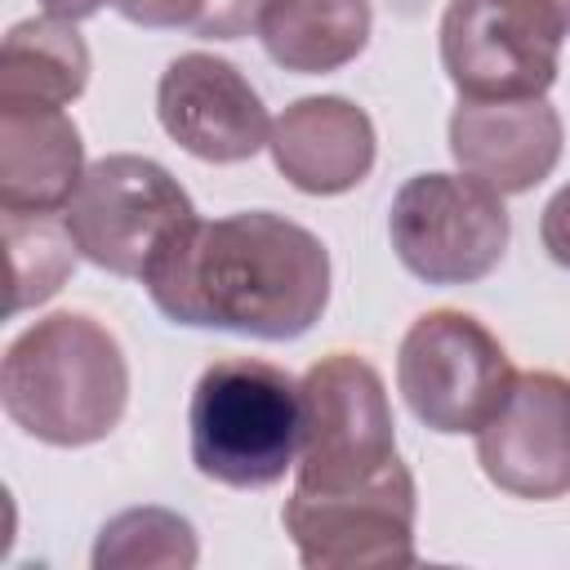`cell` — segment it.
<instances>
[{"instance_id":"obj_24","label":"cell","mask_w":570,"mask_h":570,"mask_svg":"<svg viewBox=\"0 0 570 570\" xmlns=\"http://www.w3.org/2000/svg\"><path fill=\"white\" fill-rule=\"evenodd\" d=\"M557 9H561V13H566V18H570V0H557Z\"/></svg>"},{"instance_id":"obj_3","label":"cell","mask_w":570,"mask_h":570,"mask_svg":"<svg viewBox=\"0 0 570 570\" xmlns=\"http://www.w3.org/2000/svg\"><path fill=\"white\" fill-rule=\"evenodd\" d=\"M187 445L200 476L232 490H267L294 463L303 445V392L298 383L258 356L214 361L187 405Z\"/></svg>"},{"instance_id":"obj_11","label":"cell","mask_w":570,"mask_h":570,"mask_svg":"<svg viewBox=\"0 0 570 570\" xmlns=\"http://www.w3.org/2000/svg\"><path fill=\"white\" fill-rule=\"evenodd\" d=\"M156 116L187 156L209 165H240L272 138V116L258 89L227 58H214L205 49L178 53L160 71Z\"/></svg>"},{"instance_id":"obj_2","label":"cell","mask_w":570,"mask_h":570,"mask_svg":"<svg viewBox=\"0 0 570 570\" xmlns=\"http://www.w3.org/2000/svg\"><path fill=\"white\" fill-rule=\"evenodd\" d=\"M0 401L4 414L45 445H94L116 432L129 405L125 347L102 321L53 312L9 343Z\"/></svg>"},{"instance_id":"obj_10","label":"cell","mask_w":570,"mask_h":570,"mask_svg":"<svg viewBox=\"0 0 570 570\" xmlns=\"http://www.w3.org/2000/svg\"><path fill=\"white\" fill-rule=\"evenodd\" d=\"M476 463L512 499L570 494V379L525 370L476 428Z\"/></svg>"},{"instance_id":"obj_19","label":"cell","mask_w":570,"mask_h":570,"mask_svg":"<svg viewBox=\"0 0 570 570\" xmlns=\"http://www.w3.org/2000/svg\"><path fill=\"white\" fill-rule=\"evenodd\" d=\"M209 0H111V9L134 27H196Z\"/></svg>"},{"instance_id":"obj_15","label":"cell","mask_w":570,"mask_h":570,"mask_svg":"<svg viewBox=\"0 0 570 570\" xmlns=\"http://www.w3.org/2000/svg\"><path fill=\"white\" fill-rule=\"evenodd\" d=\"M370 0H267L254 36L276 67L294 76H325L370 45Z\"/></svg>"},{"instance_id":"obj_22","label":"cell","mask_w":570,"mask_h":570,"mask_svg":"<svg viewBox=\"0 0 570 570\" xmlns=\"http://www.w3.org/2000/svg\"><path fill=\"white\" fill-rule=\"evenodd\" d=\"M49 18H62V22H80V18H94L107 0H36Z\"/></svg>"},{"instance_id":"obj_4","label":"cell","mask_w":570,"mask_h":570,"mask_svg":"<svg viewBox=\"0 0 570 570\" xmlns=\"http://www.w3.org/2000/svg\"><path fill=\"white\" fill-rule=\"evenodd\" d=\"M62 218L94 267L142 281L147 267L196 223V205L160 160L116 151L85 169Z\"/></svg>"},{"instance_id":"obj_7","label":"cell","mask_w":570,"mask_h":570,"mask_svg":"<svg viewBox=\"0 0 570 570\" xmlns=\"http://www.w3.org/2000/svg\"><path fill=\"white\" fill-rule=\"evenodd\" d=\"M570 18L557 0H450L441 67L459 98H543L561 67Z\"/></svg>"},{"instance_id":"obj_8","label":"cell","mask_w":570,"mask_h":570,"mask_svg":"<svg viewBox=\"0 0 570 570\" xmlns=\"http://www.w3.org/2000/svg\"><path fill=\"white\" fill-rule=\"evenodd\" d=\"M517 370L503 343L459 307L423 312L396 352V387L432 432H476L503 405Z\"/></svg>"},{"instance_id":"obj_16","label":"cell","mask_w":570,"mask_h":570,"mask_svg":"<svg viewBox=\"0 0 570 570\" xmlns=\"http://www.w3.org/2000/svg\"><path fill=\"white\" fill-rule=\"evenodd\" d=\"M89 85V45L62 18L13 22L0 45V107H67Z\"/></svg>"},{"instance_id":"obj_6","label":"cell","mask_w":570,"mask_h":570,"mask_svg":"<svg viewBox=\"0 0 570 570\" xmlns=\"http://www.w3.org/2000/svg\"><path fill=\"white\" fill-rule=\"evenodd\" d=\"M303 445L294 485L352 490L387 472L396 454V423L379 370L352 352L321 356L303 379Z\"/></svg>"},{"instance_id":"obj_9","label":"cell","mask_w":570,"mask_h":570,"mask_svg":"<svg viewBox=\"0 0 570 570\" xmlns=\"http://www.w3.org/2000/svg\"><path fill=\"white\" fill-rule=\"evenodd\" d=\"M414 476L396 459L352 490H303L285 499V534L307 570H383L414 566Z\"/></svg>"},{"instance_id":"obj_18","label":"cell","mask_w":570,"mask_h":570,"mask_svg":"<svg viewBox=\"0 0 570 570\" xmlns=\"http://www.w3.org/2000/svg\"><path fill=\"white\" fill-rule=\"evenodd\" d=\"M4 240H9V258H13L9 312L53 298L80 254L62 214H4Z\"/></svg>"},{"instance_id":"obj_23","label":"cell","mask_w":570,"mask_h":570,"mask_svg":"<svg viewBox=\"0 0 570 570\" xmlns=\"http://www.w3.org/2000/svg\"><path fill=\"white\" fill-rule=\"evenodd\" d=\"M392 9H396V13H405V18H414V13H423V9H428V0H392Z\"/></svg>"},{"instance_id":"obj_14","label":"cell","mask_w":570,"mask_h":570,"mask_svg":"<svg viewBox=\"0 0 570 570\" xmlns=\"http://www.w3.org/2000/svg\"><path fill=\"white\" fill-rule=\"evenodd\" d=\"M85 169L80 129L62 107H0L4 214H62Z\"/></svg>"},{"instance_id":"obj_17","label":"cell","mask_w":570,"mask_h":570,"mask_svg":"<svg viewBox=\"0 0 570 570\" xmlns=\"http://www.w3.org/2000/svg\"><path fill=\"white\" fill-rule=\"evenodd\" d=\"M89 561L94 570H125V566L191 570L200 561V543L191 521L169 508H125L98 530Z\"/></svg>"},{"instance_id":"obj_5","label":"cell","mask_w":570,"mask_h":570,"mask_svg":"<svg viewBox=\"0 0 570 570\" xmlns=\"http://www.w3.org/2000/svg\"><path fill=\"white\" fill-rule=\"evenodd\" d=\"M387 236L401 267L428 285H472L503 263L512 223L503 196L472 174H414L396 187Z\"/></svg>"},{"instance_id":"obj_21","label":"cell","mask_w":570,"mask_h":570,"mask_svg":"<svg viewBox=\"0 0 570 570\" xmlns=\"http://www.w3.org/2000/svg\"><path fill=\"white\" fill-rule=\"evenodd\" d=\"M539 240H543L548 258L570 272V183L543 205V214H539Z\"/></svg>"},{"instance_id":"obj_13","label":"cell","mask_w":570,"mask_h":570,"mask_svg":"<svg viewBox=\"0 0 570 570\" xmlns=\"http://www.w3.org/2000/svg\"><path fill=\"white\" fill-rule=\"evenodd\" d=\"M267 147L289 187L307 196H343L370 178L379 138L365 107L338 94H312L272 120Z\"/></svg>"},{"instance_id":"obj_12","label":"cell","mask_w":570,"mask_h":570,"mask_svg":"<svg viewBox=\"0 0 570 570\" xmlns=\"http://www.w3.org/2000/svg\"><path fill=\"white\" fill-rule=\"evenodd\" d=\"M561 138L548 98H459L450 111V156L499 196L539 187L561 160Z\"/></svg>"},{"instance_id":"obj_20","label":"cell","mask_w":570,"mask_h":570,"mask_svg":"<svg viewBox=\"0 0 570 570\" xmlns=\"http://www.w3.org/2000/svg\"><path fill=\"white\" fill-rule=\"evenodd\" d=\"M263 4L267 0H209L200 22H196V36H205V40H236V36L258 27Z\"/></svg>"},{"instance_id":"obj_1","label":"cell","mask_w":570,"mask_h":570,"mask_svg":"<svg viewBox=\"0 0 570 570\" xmlns=\"http://www.w3.org/2000/svg\"><path fill=\"white\" fill-rule=\"evenodd\" d=\"M142 285L174 325L285 343L307 334L330 303V249L272 209L196 218Z\"/></svg>"}]
</instances>
